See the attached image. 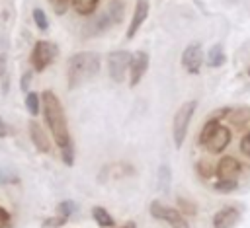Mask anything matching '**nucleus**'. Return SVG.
<instances>
[{"label":"nucleus","mask_w":250,"mask_h":228,"mask_svg":"<svg viewBox=\"0 0 250 228\" xmlns=\"http://www.w3.org/2000/svg\"><path fill=\"white\" fill-rule=\"evenodd\" d=\"M43 115H45V121L55 136V142L57 146L61 148L62 152V162L66 166H72L74 158H72V144H70V134H68V127H66V117H64V109L59 101V97L51 92V90H45L43 95Z\"/></svg>","instance_id":"1"},{"label":"nucleus","mask_w":250,"mask_h":228,"mask_svg":"<svg viewBox=\"0 0 250 228\" xmlns=\"http://www.w3.org/2000/svg\"><path fill=\"white\" fill-rule=\"evenodd\" d=\"M100 70V55L94 51H82L68 58V86L76 88L78 84L94 78Z\"/></svg>","instance_id":"2"},{"label":"nucleus","mask_w":250,"mask_h":228,"mask_svg":"<svg viewBox=\"0 0 250 228\" xmlns=\"http://www.w3.org/2000/svg\"><path fill=\"white\" fill-rule=\"evenodd\" d=\"M197 103L193 99L186 101L180 105V109L176 111L174 115V121H172V136H174V146L180 148L186 140V134H188V127H189V121L193 117V111H195Z\"/></svg>","instance_id":"3"},{"label":"nucleus","mask_w":250,"mask_h":228,"mask_svg":"<svg viewBox=\"0 0 250 228\" xmlns=\"http://www.w3.org/2000/svg\"><path fill=\"white\" fill-rule=\"evenodd\" d=\"M57 53L59 51H57V47L53 43H49V41H37L35 47H33V51H31V64H33V68L37 72H43L51 64V60L57 57Z\"/></svg>","instance_id":"4"},{"label":"nucleus","mask_w":250,"mask_h":228,"mask_svg":"<svg viewBox=\"0 0 250 228\" xmlns=\"http://www.w3.org/2000/svg\"><path fill=\"white\" fill-rule=\"evenodd\" d=\"M129 64H131V55L127 51H111L107 57V70H109L111 80L123 82Z\"/></svg>","instance_id":"5"},{"label":"nucleus","mask_w":250,"mask_h":228,"mask_svg":"<svg viewBox=\"0 0 250 228\" xmlns=\"http://www.w3.org/2000/svg\"><path fill=\"white\" fill-rule=\"evenodd\" d=\"M182 64H184V68L189 74L199 72V68L203 64V51H201V47L197 43H191V45H188L184 49V53H182Z\"/></svg>","instance_id":"6"},{"label":"nucleus","mask_w":250,"mask_h":228,"mask_svg":"<svg viewBox=\"0 0 250 228\" xmlns=\"http://www.w3.org/2000/svg\"><path fill=\"white\" fill-rule=\"evenodd\" d=\"M146 68H148V55L145 51H135L131 55V64H129V70H131L129 84H131V88L141 82V78L146 72Z\"/></svg>","instance_id":"7"},{"label":"nucleus","mask_w":250,"mask_h":228,"mask_svg":"<svg viewBox=\"0 0 250 228\" xmlns=\"http://www.w3.org/2000/svg\"><path fill=\"white\" fill-rule=\"evenodd\" d=\"M229 142H230V131H229L227 127L219 125L217 131H215V133L211 134V138L207 140L205 148H207L211 154H221V152L229 146Z\"/></svg>","instance_id":"8"},{"label":"nucleus","mask_w":250,"mask_h":228,"mask_svg":"<svg viewBox=\"0 0 250 228\" xmlns=\"http://www.w3.org/2000/svg\"><path fill=\"white\" fill-rule=\"evenodd\" d=\"M111 16L109 14H98V16H92L88 19V23L84 25V35L86 37H96L100 33H104L109 25H111Z\"/></svg>","instance_id":"9"},{"label":"nucleus","mask_w":250,"mask_h":228,"mask_svg":"<svg viewBox=\"0 0 250 228\" xmlns=\"http://www.w3.org/2000/svg\"><path fill=\"white\" fill-rule=\"evenodd\" d=\"M240 162L236 160V158H232V156H223L221 160H219V164H217V175L221 177V179H236V175L240 173Z\"/></svg>","instance_id":"10"},{"label":"nucleus","mask_w":250,"mask_h":228,"mask_svg":"<svg viewBox=\"0 0 250 228\" xmlns=\"http://www.w3.org/2000/svg\"><path fill=\"white\" fill-rule=\"evenodd\" d=\"M240 212L234 207H223L213 214V228H230L238 220Z\"/></svg>","instance_id":"11"},{"label":"nucleus","mask_w":250,"mask_h":228,"mask_svg":"<svg viewBox=\"0 0 250 228\" xmlns=\"http://www.w3.org/2000/svg\"><path fill=\"white\" fill-rule=\"evenodd\" d=\"M148 16V2L146 0H137V6H135V12H133V19L129 23V29H127V37L133 39V35L139 31V27L143 25V21L146 19Z\"/></svg>","instance_id":"12"},{"label":"nucleus","mask_w":250,"mask_h":228,"mask_svg":"<svg viewBox=\"0 0 250 228\" xmlns=\"http://www.w3.org/2000/svg\"><path fill=\"white\" fill-rule=\"evenodd\" d=\"M29 136H31V140H33V144L39 152H49L51 150V140L47 138V134H45V131L41 129L39 123H35V121L29 123Z\"/></svg>","instance_id":"13"},{"label":"nucleus","mask_w":250,"mask_h":228,"mask_svg":"<svg viewBox=\"0 0 250 228\" xmlns=\"http://www.w3.org/2000/svg\"><path fill=\"white\" fill-rule=\"evenodd\" d=\"M162 220L168 222L172 228H189L186 216L178 210V209H170V207H164V212H162Z\"/></svg>","instance_id":"14"},{"label":"nucleus","mask_w":250,"mask_h":228,"mask_svg":"<svg viewBox=\"0 0 250 228\" xmlns=\"http://www.w3.org/2000/svg\"><path fill=\"white\" fill-rule=\"evenodd\" d=\"M92 218H94L96 224L102 226V228H113V224H115V218H113L104 207H94V209H92Z\"/></svg>","instance_id":"15"},{"label":"nucleus","mask_w":250,"mask_h":228,"mask_svg":"<svg viewBox=\"0 0 250 228\" xmlns=\"http://www.w3.org/2000/svg\"><path fill=\"white\" fill-rule=\"evenodd\" d=\"M223 62H225V53H223V47L217 43V45H213V47L209 49L207 64H209V66H213V68H217V66H221Z\"/></svg>","instance_id":"16"},{"label":"nucleus","mask_w":250,"mask_h":228,"mask_svg":"<svg viewBox=\"0 0 250 228\" xmlns=\"http://www.w3.org/2000/svg\"><path fill=\"white\" fill-rule=\"evenodd\" d=\"M72 8L82 16H90L98 8V0H72Z\"/></svg>","instance_id":"17"},{"label":"nucleus","mask_w":250,"mask_h":228,"mask_svg":"<svg viewBox=\"0 0 250 228\" xmlns=\"http://www.w3.org/2000/svg\"><path fill=\"white\" fill-rule=\"evenodd\" d=\"M217 127H219V123L215 121V119H211V121H207L205 125H203V129H201V133H199V142L205 146L207 144V140L211 138V134L217 131Z\"/></svg>","instance_id":"18"},{"label":"nucleus","mask_w":250,"mask_h":228,"mask_svg":"<svg viewBox=\"0 0 250 228\" xmlns=\"http://www.w3.org/2000/svg\"><path fill=\"white\" fill-rule=\"evenodd\" d=\"M158 189L164 193L170 189V168L166 164L160 166V170H158Z\"/></svg>","instance_id":"19"},{"label":"nucleus","mask_w":250,"mask_h":228,"mask_svg":"<svg viewBox=\"0 0 250 228\" xmlns=\"http://www.w3.org/2000/svg\"><path fill=\"white\" fill-rule=\"evenodd\" d=\"M25 105H27V109H29V113L31 115H39V94H35V92H27V95H25Z\"/></svg>","instance_id":"20"},{"label":"nucleus","mask_w":250,"mask_h":228,"mask_svg":"<svg viewBox=\"0 0 250 228\" xmlns=\"http://www.w3.org/2000/svg\"><path fill=\"white\" fill-rule=\"evenodd\" d=\"M33 19H35V23H37V27H39L41 31H47L49 19H47V16H45V12H43L41 8H35V10H33Z\"/></svg>","instance_id":"21"},{"label":"nucleus","mask_w":250,"mask_h":228,"mask_svg":"<svg viewBox=\"0 0 250 228\" xmlns=\"http://www.w3.org/2000/svg\"><path fill=\"white\" fill-rule=\"evenodd\" d=\"M195 168H197V171H199V175H201V177H205V179H207V177H211L213 173H217V171L213 170V166H211V164H207L205 160H201V162H197V166H195Z\"/></svg>","instance_id":"22"},{"label":"nucleus","mask_w":250,"mask_h":228,"mask_svg":"<svg viewBox=\"0 0 250 228\" xmlns=\"http://www.w3.org/2000/svg\"><path fill=\"white\" fill-rule=\"evenodd\" d=\"M236 187V179H221L215 183V189L221 191V193H227V191H232Z\"/></svg>","instance_id":"23"},{"label":"nucleus","mask_w":250,"mask_h":228,"mask_svg":"<svg viewBox=\"0 0 250 228\" xmlns=\"http://www.w3.org/2000/svg\"><path fill=\"white\" fill-rule=\"evenodd\" d=\"M148 210H150V214H152V218H156V220H162V212H164V205H162L160 201H152V203H150V207H148Z\"/></svg>","instance_id":"24"},{"label":"nucleus","mask_w":250,"mask_h":228,"mask_svg":"<svg viewBox=\"0 0 250 228\" xmlns=\"http://www.w3.org/2000/svg\"><path fill=\"white\" fill-rule=\"evenodd\" d=\"M70 2H72V0H51V6H53V10H55V14H64Z\"/></svg>","instance_id":"25"},{"label":"nucleus","mask_w":250,"mask_h":228,"mask_svg":"<svg viewBox=\"0 0 250 228\" xmlns=\"http://www.w3.org/2000/svg\"><path fill=\"white\" fill-rule=\"evenodd\" d=\"M59 209H61V212H62V216H66V218H68V216H70V214H72V212L76 210V205H74L72 201H62Z\"/></svg>","instance_id":"26"},{"label":"nucleus","mask_w":250,"mask_h":228,"mask_svg":"<svg viewBox=\"0 0 250 228\" xmlns=\"http://www.w3.org/2000/svg\"><path fill=\"white\" fill-rule=\"evenodd\" d=\"M64 222H66V216H57V218H49V220H45L43 226H45V228H59V226H62Z\"/></svg>","instance_id":"27"},{"label":"nucleus","mask_w":250,"mask_h":228,"mask_svg":"<svg viewBox=\"0 0 250 228\" xmlns=\"http://www.w3.org/2000/svg\"><path fill=\"white\" fill-rule=\"evenodd\" d=\"M240 150H242V154L250 156V131L240 138Z\"/></svg>","instance_id":"28"},{"label":"nucleus","mask_w":250,"mask_h":228,"mask_svg":"<svg viewBox=\"0 0 250 228\" xmlns=\"http://www.w3.org/2000/svg\"><path fill=\"white\" fill-rule=\"evenodd\" d=\"M178 203H180V207H182V209H184L188 214H195V212H197V207L189 205V201H184V199H180Z\"/></svg>","instance_id":"29"},{"label":"nucleus","mask_w":250,"mask_h":228,"mask_svg":"<svg viewBox=\"0 0 250 228\" xmlns=\"http://www.w3.org/2000/svg\"><path fill=\"white\" fill-rule=\"evenodd\" d=\"M29 82H31V72H25V74L21 76V82H20V88H21V92H25V94H27Z\"/></svg>","instance_id":"30"},{"label":"nucleus","mask_w":250,"mask_h":228,"mask_svg":"<svg viewBox=\"0 0 250 228\" xmlns=\"http://www.w3.org/2000/svg\"><path fill=\"white\" fill-rule=\"evenodd\" d=\"M10 224V214L0 207V228H6Z\"/></svg>","instance_id":"31"},{"label":"nucleus","mask_w":250,"mask_h":228,"mask_svg":"<svg viewBox=\"0 0 250 228\" xmlns=\"http://www.w3.org/2000/svg\"><path fill=\"white\" fill-rule=\"evenodd\" d=\"M111 12H113V14H117L115 21H119V19H121V14H123V4H117V2H113V4H111Z\"/></svg>","instance_id":"32"},{"label":"nucleus","mask_w":250,"mask_h":228,"mask_svg":"<svg viewBox=\"0 0 250 228\" xmlns=\"http://www.w3.org/2000/svg\"><path fill=\"white\" fill-rule=\"evenodd\" d=\"M6 134H8V125H6V123H4V119L0 117V138H2V136H6Z\"/></svg>","instance_id":"33"},{"label":"nucleus","mask_w":250,"mask_h":228,"mask_svg":"<svg viewBox=\"0 0 250 228\" xmlns=\"http://www.w3.org/2000/svg\"><path fill=\"white\" fill-rule=\"evenodd\" d=\"M6 72V55H0V76Z\"/></svg>","instance_id":"34"},{"label":"nucleus","mask_w":250,"mask_h":228,"mask_svg":"<svg viewBox=\"0 0 250 228\" xmlns=\"http://www.w3.org/2000/svg\"><path fill=\"white\" fill-rule=\"evenodd\" d=\"M119 228H135V222H125V224L119 226Z\"/></svg>","instance_id":"35"},{"label":"nucleus","mask_w":250,"mask_h":228,"mask_svg":"<svg viewBox=\"0 0 250 228\" xmlns=\"http://www.w3.org/2000/svg\"><path fill=\"white\" fill-rule=\"evenodd\" d=\"M248 74H250V68H248Z\"/></svg>","instance_id":"36"}]
</instances>
